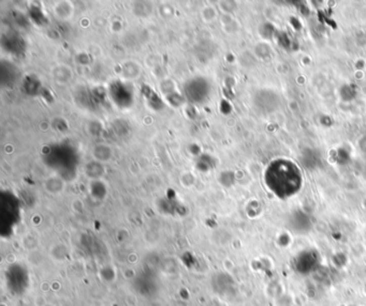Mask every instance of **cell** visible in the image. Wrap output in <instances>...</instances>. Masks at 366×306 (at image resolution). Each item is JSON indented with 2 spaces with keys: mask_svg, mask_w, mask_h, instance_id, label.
Returning a JSON list of instances; mask_svg holds the SVG:
<instances>
[{
  "mask_svg": "<svg viewBox=\"0 0 366 306\" xmlns=\"http://www.w3.org/2000/svg\"><path fill=\"white\" fill-rule=\"evenodd\" d=\"M45 189L51 194H59L65 189V182L58 177H51L45 182Z\"/></svg>",
  "mask_w": 366,
  "mask_h": 306,
  "instance_id": "cell-1",
  "label": "cell"
}]
</instances>
